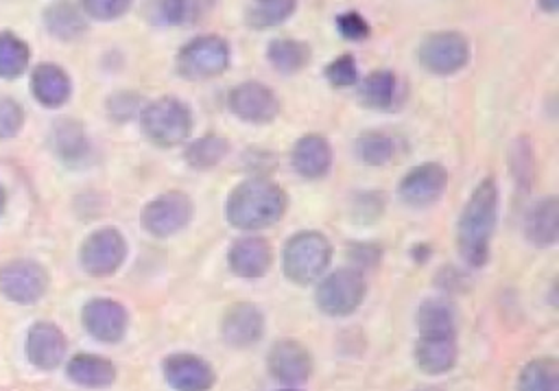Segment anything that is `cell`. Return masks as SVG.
Instances as JSON below:
<instances>
[{"instance_id": "1f68e13d", "label": "cell", "mask_w": 559, "mask_h": 391, "mask_svg": "<svg viewBox=\"0 0 559 391\" xmlns=\"http://www.w3.org/2000/svg\"><path fill=\"white\" fill-rule=\"evenodd\" d=\"M210 7V0H159L155 4V20L168 26H183L197 22Z\"/></svg>"}, {"instance_id": "83f0119b", "label": "cell", "mask_w": 559, "mask_h": 391, "mask_svg": "<svg viewBox=\"0 0 559 391\" xmlns=\"http://www.w3.org/2000/svg\"><path fill=\"white\" fill-rule=\"evenodd\" d=\"M52 146L63 162H79L87 153V138L81 125L72 118H61L52 129Z\"/></svg>"}, {"instance_id": "603a6c76", "label": "cell", "mask_w": 559, "mask_h": 391, "mask_svg": "<svg viewBox=\"0 0 559 391\" xmlns=\"http://www.w3.org/2000/svg\"><path fill=\"white\" fill-rule=\"evenodd\" d=\"M66 374L72 382L90 389L109 387L116 380V367L111 360L94 354H76L68 360Z\"/></svg>"}, {"instance_id": "7402d4cb", "label": "cell", "mask_w": 559, "mask_h": 391, "mask_svg": "<svg viewBox=\"0 0 559 391\" xmlns=\"http://www.w3.org/2000/svg\"><path fill=\"white\" fill-rule=\"evenodd\" d=\"M290 162H293V168L306 179L323 177L332 164V151L328 140L317 133H308L299 138L293 146Z\"/></svg>"}, {"instance_id": "7c38bea8", "label": "cell", "mask_w": 559, "mask_h": 391, "mask_svg": "<svg viewBox=\"0 0 559 391\" xmlns=\"http://www.w3.org/2000/svg\"><path fill=\"white\" fill-rule=\"evenodd\" d=\"M83 328L103 343H116L124 336L129 315L122 304L107 297L90 299L81 310Z\"/></svg>"}, {"instance_id": "5b68a950", "label": "cell", "mask_w": 559, "mask_h": 391, "mask_svg": "<svg viewBox=\"0 0 559 391\" xmlns=\"http://www.w3.org/2000/svg\"><path fill=\"white\" fill-rule=\"evenodd\" d=\"M144 133L159 146H175L183 142L192 127L190 109L183 100L162 96L142 107Z\"/></svg>"}, {"instance_id": "6da1fadb", "label": "cell", "mask_w": 559, "mask_h": 391, "mask_svg": "<svg viewBox=\"0 0 559 391\" xmlns=\"http://www.w3.org/2000/svg\"><path fill=\"white\" fill-rule=\"evenodd\" d=\"M498 190L491 179H483L469 194L459 218V251L469 266H483L489 258V240L496 225Z\"/></svg>"}, {"instance_id": "f35d334b", "label": "cell", "mask_w": 559, "mask_h": 391, "mask_svg": "<svg viewBox=\"0 0 559 391\" xmlns=\"http://www.w3.org/2000/svg\"><path fill=\"white\" fill-rule=\"evenodd\" d=\"M109 114L116 120H129L142 111V98L133 92H118L107 100Z\"/></svg>"}, {"instance_id": "9c48e42d", "label": "cell", "mask_w": 559, "mask_h": 391, "mask_svg": "<svg viewBox=\"0 0 559 391\" xmlns=\"http://www.w3.org/2000/svg\"><path fill=\"white\" fill-rule=\"evenodd\" d=\"M127 256V242L122 238V234L114 227H103L92 232L79 251V260L81 266L96 277H105L111 275L120 269V264L124 262Z\"/></svg>"}, {"instance_id": "e0dca14e", "label": "cell", "mask_w": 559, "mask_h": 391, "mask_svg": "<svg viewBox=\"0 0 559 391\" xmlns=\"http://www.w3.org/2000/svg\"><path fill=\"white\" fill-rule=\"evenodd\" d=\"M223 339L234 347H249L260 341L264 332V317L262 312L247 301L234 304L221 323Z\"/></svg>"}, {"instance_id": "cb8c5ba5", "label": "cell", "mask_w": 559, "mask_h": 391, "mask_svg": "<svg viewBox=\"0 0 559 391\" xmlns=\"http://www.w3.org/2000/svg\"><path fill=\"white\" fill-rule=\"evenodd\" d=\"M358 98L371 109H391L397 98V76L391 70H373L358 85Z\"/></svg>"}, {"instance_id": "2e32d148", "label": "cell", "mask_w": 559, "mask_h": 391, "mask_svg": "<svg viewBox=\"0 0 559 391\" xmlns=\"http://www.w3.org/2000/svg\"><path fill=\"white\" fill-rule=\"evenodd\" d=\"M269 371L275 380L297 387L308 380L312 371V358L301 343L277 341L269 352Z\"/></svg>"}, {"instance_id": "8d00e7d4", "label": "cell", "mask_w": 559, "mask_h": 391, "mask_svg": "<svg viewBox=\"0 0 559 391\" xmlns=\"http://www.w3.org/2000/svg\"><path fill=\"white\" fill-rule=\"evenodd\" d=\"M129 7H131V0H81L83 13L103 22L124 15Z\"/></svg>"}, {"instance_id": "ffe728a7", "label": "cell", "mask_w": 559, "mask_h": 391, "mask_svg": "<svg viewBox=\"0 0 559 391\" xmlns=\"http://www.w3.org/2000/svg\"><path fill=\"white\" fill-rule=\"evenodd\" d=\"M271 245L260 236L238 238L229 249V266L238 277H262L271 266Z\"/></svg>"}, {"instance_id": "52a82bcc", "label": "cell", "mask_w": 559, "mask_h": 391, "mask_svg": "<svg viewBox=\"0 0 559 391\" xmlns=\"http://www.w3.org/2000/svg\"><path fill=\"white\" fill-rule=\"evenodd\" d=\"M365 297V280L356 269H338L325 275L317 288V304L330 317L352 315Z\"/></svg>"}, {"instance_id": "ac0fdd59", "label": "cell", "mask_w": 559, "mask_h": 391, "mask_svg": "<svg viewBox=\"0 0 559 391\" xmlns=\"http://www.w3.org/2000/svg\"><path fill=\"white\" fill-rule=\"evenodd\" d=\"M31 92L44 107H61L72 94V81L68 72L57 63H39L31 72Z\"/></svg>"}, {"instance_id": "74e56055", "label": "cell", "mask_w": 559, "mask_h": 391, "mask_svg": "<svg viewBox=\"0 0 559 391\" xmlns=\"http://www.w3.org/2000/svg\"><path fill=\"white\" fill-rule=\"evenodd\" d=\"M336 28L349 42H362L371 33L369 22L358 11H345V13L336 15Z\"/></svg>"}, {"instance_id": "d6986e66", "label": "cell", "mask_w": 559, "mask_h": 391, "mask_svg": "<svg viewBox=\"0 0 559 391\" xmlns=\"http://www.w3.org/2000/svg\"><path fill=\"white\" fill-rule=\"evenodd\" d=\"M456 363L454 334H419L415 343V365L424 374H445Z\"/></svg>"}, {"instance_id": "d590c367", "label": "cell", "mask_w": 559, "mask_h": 391, "mask_svg": "<svg viewBox=\"0 0 559 391\" xmlns=\"http://www.w3.org/2000/svg\"><path fill=\"white\" fill-rule=\"evenodd\" d=\"M24 109L15 98L0 96V138H13L22 131Z\"/></svg>"}, {"instance_id": "4dcf8cb0", "label": "cell", "mask_w": 559, "mask_h": 391, "mask_svg": "<svg viewBox=\"0 0 559 391\" xmlns=\"http://www.w3.org/2000/svg\"><path fill=\"white\" fill-rule=\"evenodd\" d=\"M415 323L419 334H454L452 308L441 299H428L417 308Z\"/></svg>"}, {"instance_id": "5bb4252c", "label": "cell", "mask_w": 559, "mask_h": 391, "mask_svg": "<svg viewBox=\"0 0 559 391\" xmlns=\"http://www.w3.org/2000/svg\"><path fill=\"white\" fill-rule=\"evenodd\" d=\"M164 378L175 391H210L214 369L210 363L190 352H177L164 358Z\"/></svg>"}, {"instance_id": "277c9868", "label": "cell", "mask_w": 559, "mask_h": 391, "mask_svg": "<svg viewBox=\"0 0 559 391\" xmlns=\"http://www.w3.org/2000/svg\"><path fill=\"white\" fill-rule=\"evenodd\" d=\"M229 55V44L221 35H199L177 52V72L188 81H205L227 70Z\"/></svg>"}, {"instance_id": "60d3db41", "label": "cell", "mask_w": 559, "mask_h": 391, "mask_svg": "<svg viewBox=\"0 0 559 391\" xmlns=\"http://www.w3.org/2000/svg\"><path fill=\"white\" fill-rule=\"evenodd\" d=\"M4 203H7V194H4V188L0 186V216H2V212H4Z\"/></svg>"}, {"instance_id": "d6a6232c", "label": "cell", "mask_w": 559, "mask_h": 391, "mask_svg": "<svg viewBox=\"0 0 559 391\" xmlns=\"http://www.w3.org/2000/svg\"><path fill=\"white\" fill-rule=\"evenodd\" d=\"M227 149H229V142L225 138L210 133V135H203V138L194 140L192 144H188L186 159L192 168L205 170V168L216 166L225 157Z\"/></svg>"}, {"instance_id": "30bf717a", "label": "cell", "mask_w": 559, "mask_h": 391, "mask_svg": "<svg viewBox=\"0 0 559 391\" xmlns=\"http://www.w3.org/2000/svg\"><path fill=\"white\" fill-rule=\"evenodd\" d=\"M229 109L245 122L264 125L280 114V100L269 85L245 81L229 92Z\"/></svg>"}, {"instance_id": "ab89813d", "label": "cell", "mask_w": 559, "mask_h": 391, "mask_svg": "<svg viewBox=\"0 0 559 391\" xmlns=\"http://www.w3.org/2000/svg\"><path fill=\"white\" fill-rule=\"evenodd\" d=\"M539 7L548 13H555L559 9V0H539Z\"/></svg>"}, {"instance_id": "44dd1931", "label": "cell", "mask_w": 559, "mask_h": 391, "mask_svg": "<svg viewBox=\"0 0 559 391\" xmlns=\"http://www.w3.org/2000/svg\"><path fill=\"white\" fill-rule=\"evenodd\" d=\"M41 20H44L46 31L61 42L79 39L87 31V15L83 13L81 4H76L72 0L50 2L44 9Z\"/></svg>"}, {"instance_id": "9a60e30c", "label": "cell", "mask_w": 559, "mask_h": 391, "mask_svg": "<svg viewBox=\"0 0 559 391\" xmlns=\"http://www.w3.org/2000/svg\"><path fill=\"white\" fill-rule=\"evenodd\" d=\"M68 343L63 332L50 321H37L28 328L26 334V356L28 360L44 371L57 369L66 356Z\"/></svg>"}, {"instance_id": "d4e9b609", "label": "cell", "mask_w": 559, "mask_h": 391, "mask_svg": "<svg viewBox=\"0 0 559 391\" xmlns=\"http://www.w3.org/2000/svg\"><path fill=\"white\" fill-rule=\"evenodd\" d=\"M559 205L555 197H546L533 205L526 218V234L535 245L548 247L557 240Z\"/></svg>"}, {"instance_id": "f1b7e54d", "label": "cell", "mask_w": 559, "mask_h": 391, "mask_svg": "<svg viewBox=\"0 0 559 391\" xmlns=\"http://www.w3.org/2000/svg\"><path fill=\"white\" fill-rule=\"evenodd\" d=\"M297 9V0H251L245 11V22L251 28H271L288 20Z\"/></svg>"}, {"instance_id": "4fadbf2b", "label": "cell", "mask_w": 559, "mask_h": 391, "mask_svg": "<svg viewBox=\"0 0 559 391\" xmlns=\"http://www.w3.org/2000/svg\"><path fill=\"white\" fill-rule=\"evenodd\" d=\"M445 186H448L445 168L437 162H428V164L411 168L402 177V181L397 186V194L402 197L404 203H408L413 208H426L443 194Z\"/></svg>"}, {"instance_id": "4316f807", "label": "cell", "mask_w": 559, "mask_h": 391, "mask_svg": "<svg viewBox=\"0 0 559 391\" xmlns=\"http://www.w3.org/2000/svg\"><path fill=\"white\" fill-rule=\"evenodd\" d=\"M266 57H269L271 66L277 72L293 74V72L301 70L310 61V48H308L306 42L290 39V37H280V39H273L269 44Z\"/></svg>"}, {"instance_id": "7a4b0ae2", "label": "cell", "mask_w": 559, "mask_h": 391, "mask_svg": "<svg viewBox=\"0 0 559 391\" xmlns=\"http://www.w3.org/2000/svg\"><path fill=\"white\" fill-rule=\"evenodd\" d=\"M286 210V192L266 179H249L238 183L225 203L227 221L245 232L273 225Z\"/></svg>"}, {"instance_id": "8fae6325", "label": "cell", "mask_w": 559, "mask_h": 391, "mask_svg": "<svg viewBox=\"0 0 559 391\" xmlns=\"http://www.w3.org/2000/svg\"><path fill=\"white\" fill-rule=\"evenodd\" d=\"M192 218V203L183 192H166L153 199L144 212L142 223L153 236H170L183 229Z\"/></svg>"}, {"instance_id": "8992f818", "label": "cell", "mask_w": 559, "mask_h": 391, "mask_svg": "<svg viewBox=\"0 0 559 391\" xmlns=\"http://www.w3.org/2000/svg\"><path fill=\"white\" fill-rule=\"evenodd\" d=\"M48 288L46 269L28 258H15L0 269V293L20 306L37 304Z\"/></svg>"}, {"instance_id": "3957f363", "label": "cell", "mask_w": 559, "mask_h": 391, "mask_svg": "<svg viewBox=\"0 0 559 391\" xmlns=\"http://www.w3.org/2000/svg\"><path fill=\"white\" fill-rule=\"evenodd\" d=\"M332 256L328 238L319 232H299L284 247V273L295 284H312Z\"/></svg>"}, {"instance_id": "484cf974", "label": "cell", "mask_w": 559, "mask_h": 391, "mask_svg": "<svg viewBox=\"0 0 559 391\" xmlns=\"http://www.w3.org/2000/svg\"><path fill=\"white\" fill-rule=\"evenodd\" d=\"M31 61L28 44L13 31H0V79H20Z\"/></svg>"}, {"instance_id": "e575fe53", "label": "cell", "mask_w": 559, "mask_h": 391, "mask_svg": "<svg viewBox=\"0 0 559 391\" xmlns=\"http://www.w3.org/2000/svg\"><path fill=\"white\" fill-rule=\"evenodd\" d=\"M325 79L334 87H349L358 81V66L352 55H341L325 66Z\"/></svg>"}, {"instance_id": "ba28073f", "label": "cell", "mask_w": 559, "mask_h": 391, "mask_svg": "<svg viewBox=\"0 0 559 391\" xmlns=\"http://www.w3.org/2000/svg\"><path fill=\"white\" fill-rule=\"evenodd\" d=\"M417 59L432 74H454L467 63L469 44L456 31H439L419 44Z\"/></svg>"}, {"instance_id": "f546056e", "label": "cell", "mask_w": 559, "mask_h": 391, "mask_svg": "<svg viewBox=\"0 0 559 391\" xmlns=\"http://www.w3.org/2000/svg\"><path fill=\"white\" fill-rule=\"evenodd\" d=\"M518 391H559V365L552 358L526 363L518 376Z\"/></svg>"}, {"instance_id": "836d02e7", "label": "cell", "mask_w": 559, "mask_h": 391, "mask_svg": "<svg viewBox=\"0 0 559 391\" xmlns=\"http://www.w3.org/2000/svg\"><path fill=\"white\" fill-rule=\"evenodd\" d=\"M393 140L380 131H369L358 140V157L369 166H382L393 157Z\"/></svg>"}]
</instances>
